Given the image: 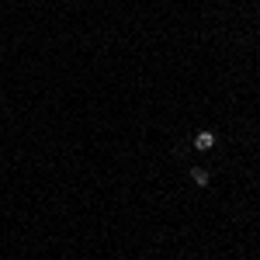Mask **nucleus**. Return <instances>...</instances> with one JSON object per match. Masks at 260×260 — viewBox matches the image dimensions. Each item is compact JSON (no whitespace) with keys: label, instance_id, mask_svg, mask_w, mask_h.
<instances>
[{"label":"nucleus","instance_id":"obj_1","mask_svg":"<svg viewBox=\"0 0 260 260\" xmlns=\"http://www.w3.org/2000/svg\"><path fill=\"white\" fill-rule=\"evenodd\" d=\"M215 146V132H194V149L198 153H208Z\"/></svg>","mask_w":260,"mask_h":260},{"label":"nucleus","instance_id":"obj_2","mask_svg":"<svg viewBox=\"0 0 260 260\" xmlns=\"http://www.w3.org/2000/svg\"><path fill=\"white\" fill-rule=\"evenodd\" d=\"M191 180H194V184H198V187H208V170H201V167H191Z\"/></svg>","mask_w":260,"mask_h":260}]
</instances>
